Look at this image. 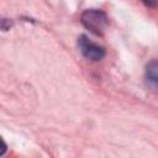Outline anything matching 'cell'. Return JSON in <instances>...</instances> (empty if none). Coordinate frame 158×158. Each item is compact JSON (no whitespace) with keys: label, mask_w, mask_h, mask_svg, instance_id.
<instances>
[{"label":"cell","mask_w":158,"mask_h":158,"mask_svg":"<svg viewBox=\"0 0 158 158\" xmlns=\"http://www.w3.org/2000/svg\"><path fill=\"white\" fill-rule=\"evenodd\" d=\"M78 47L80 53L89 60L93 62H98L101 60L105 57V48L99 46L98 43L93 42L89 37H86L85 35H81L78 40Z\"/></svg>","instance_id":"7a4b0ae2"},{"label":"cell","mask_w":158,"mask_h":158,"mask_svg":"<svg viewBox=\"0 0 158 158\" xmlns=\"http://www.w3.org/2000/svg\"><path fill=\"white\" fill-rule=\"evenodd\" d=\"M80 21L85 28H88L91 33L96 36H101L109 25V19L106 14L98 9L85 10L80 16Z\"/></svg>","instance_id":"6da1fadb"},{"label":"cell","mask_w":158,"mask_h":158,"mask_svg":"<svg viewBox=\"0 0 158 158\" xmlns=\"http://www.w3.org/2000/svg\"><path fill=\"white\" fill-rule=\"evenodd\" d=\"M146 80L153 90L158 91V59H153L146 65Z\"/></svg>","instance_id":"3957f363"},{"label":"cell","mask_w":158,"mask_h":158,"mask_svg":"<svg viewBox=\"0 0 158 158\" xmlns=\"http://www.w3.org/2000/svg\"><path fill=\"white\" fill-rule=\"evenodd\" d=\"M141 1L148 7H157L158 6V0H141Z\"/></svg>","instance_id":"277c9868"}]
</instances>
